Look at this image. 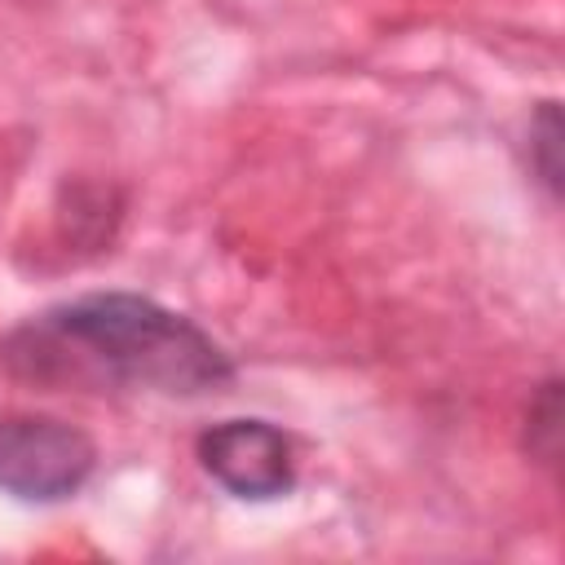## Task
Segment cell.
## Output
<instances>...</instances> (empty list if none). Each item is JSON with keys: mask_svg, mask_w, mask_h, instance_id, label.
<instances>
[{"mask_svg": "<svg viewBox=\"0 0 565 565\" xmlns=\"http://www.w3.org/2000/svg\"><path fill=\"white\" fill-rule=\"evenodd\" d=\"M203 468L238 499H278L291 490V446L265 419H225L199 437Z\"/></svg>", "mask_w": 565, "mask_h": 565, "instance_id": "obj_3", "label": "cell"}, {"mask_svg": "<svg viewBox=\"0 0 565 565\" xmlns=\"http://www.w3.org/2000/svg\"><path fill=\"white\" fill-rule=\"evenodd\" d=\"M18 375L49 384H119L154 393H207L230 380V358L190 318L132 296L97 291L57 305L4 340Z\"/></svg>", "mask_w": 565, "mask_h": 565, "instance_id": "obj_1", "label": "cell"}, {"mask_svg": "<svg viewBox=\"0 0 565 565\" xmlns=\"http://www.w3.org/2000/svg\"><path fill=\"white\" fill-rule=\"evenodd\" d=\"M93 441L49 415L0 419V490L35 503L75 494L93 472Z\"/></svg>", "mask_w": 565, "mask_h": 565, "instance_id": "obj_2", "label": "cell"}, {"mask_svg": "<svg viewBox=\"0 0 565 565\" xmlns=\"http://www.w3.org/2000/svg\"><path fill=\"white\" fill-rule=\"evenodd\" d=\"M556 141H561V119H556V106L547 102L543 106V115H539V150H543V159H539V168H543V181L556 190L561 185V163H556Z\"/></svg>", "mask_w": 565, "mask_h": 565, "instance_id": "obj_4", "label": "cell"}]
</instances>
